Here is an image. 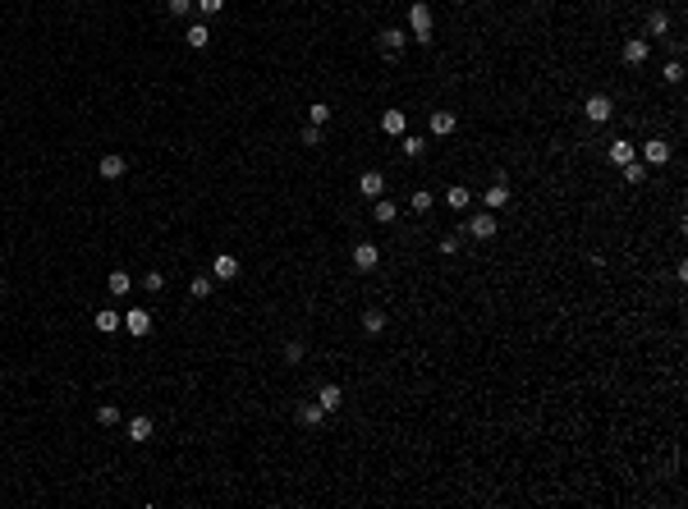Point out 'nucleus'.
I'll return each mask as SVG.
<instances>
[{
    "mask_svg": "<svg viewBox=\"0 0 688 509\" xmlns=\"http://www.w3.org/2000/svg\"><path fill=\"white\" fill-rule=\"evenodd\" d=\"M409 37L418 42V47H431V37H436V18H431L427 0H413V5H409Z\"/></svg>",
    "mask_w": 688,
    "mask_h": 509,
    "instance_id": "obj_1",
    "label": "nucleus"
},
{
    "mask_svg": "<svg viewBox=\"0 0 688 509\" xmlns=\"http://www.w3.org/2000/svg\"><path fill=\"white\" fill-rule=\"evenodd\" d=\"M459 230L468 234V239H491V234L500 230V220H496V211H477L473 220H463Z\"/></svg>",
    "mask_w": 688,
    "mask_h": 509,
    "instance_id": "obj_2",
    "label": "nucleus"
},
{
    "mask_svg": "<svg viewBox=\"0 0 688 509\" xmlns=\"http://www.w3.org/2000/svg\"><path fill=\"white\" fill-rule=\"evenodd\" d=\"M239 271H244V262H239V257H229V252L212 257V280H216V285H229V280H239Z\"/></svg>",
    "mask_w": 688,
    "mask_h": 509,
    "instance_id": "obj_3",
    "label": "nucleus"
},
{
    "mask_svg": "<svg viewBox=\"0 0 688 509\" xmlns=\"http://www.w3.org/2000/svg\"><path fill=\"white\" fill-rule=\"evenodd\" d=\"M97 174H101V179H110V184H115V179H124V174H129V161H124L120 152H106V156H101V161H97Z\"/></svg>",
    "mask_w": 688,
    "mask_h": 509,
    "instance_id": "obj_4",
    "label": "nucleus"
},
{
    "mask_svg": "<svg viewBox=\"0 0 688 509\" xmlns=\"http://www.w3.org/2000/svg\"><path fill=\"white\" fill-rule=\"evenodd\" d=\"M509 198H514V193H509V174H496V179H491V188H487V193H482V202H487V211H496V207H505V202H509Z\"/></svg>",
    "mask_w": 688,
    "mask_h": 509,
    "instance_id": "obj_5",
    "label": "nucleus"
},
{
    "mask_svg": "<svg viewBox=\"0 0 688 509\" xmlns=\"http://www.w3.org/2000/svg\"><path fill=\"white\" fill-rule=\"evenodd\" d=\"M358 193H363L367 202H377L385 193V174L381 170H363V174H358Z\"/></svg>",
    "mask_w": 688,
    "mask_h": 509,
    "instance_id": "obj_6",
    "label": "nucleus"
},
{
    "mask_svg": "<svg viewBox=\"0 0 688 509\" xmlns=\"http://www.w3.org/2000/svg\"><path fill=\"white\" fill-rule=\"evenodd\" d=\"M638 152H642V161H647V166H665V161H670V142H665V138H647V142H642V147H638Z\"/></svg>",
    "mask_w": 688,
    "mask_h": 509,
    "instance_id": "obj_7",
    "label": "nucleus"
},
{
    "mask_svg": "<svg viewBox=\"0 0 688 509\" xmlns=\"http://www.w3.org/2000/svg\"><path fill=\"white\" fill-rule=\"evenodd\" d=\"M583 110H587V124H606V120L615 115L611 96H601V92H592V96H587V106H583Z\"/></svg>",
    "mask_w": 688,
    "mask_h": 509,
    "instance_id": "obj_8",
    "label": "nucleus"
},
{
    "mask_svg": "<svg viewBox=\"0 0 688 509\" xmlns=\"http://www.w3.org/2000/svg\"><path fill=\"white\" fill-rule=\"evenodd\" d=\"M381 266V248L377 244H358L353 248V271H377Z\"/></svg>",
    "mask_w": 688,
    "mask_h": 509,
    "instance_id": "obj_9",
    "label": "nucleus"
},
{
    "mask_svg": "<svg viewBox=\"0 0 688 509\" xmlns=\"http://www.w3.org/2000/svg\"><path fill=\"white\" fill-rule=\"evenodd\" d=\"M124 330L138 335V339L152 335V317H147V308H129V312H124Z\"/></svg>",
    "mask_w": 688,
    "mask_h": 509,
    "instance_id": "obj_10",
    "label": "nucleus"
},
{
    "mask_svg": "<svg viewBox=\"0 0 688 509\" xmlns=\"http://www.w3.org/2000/svg\"><path fill=\"white\" fill-rule=\"evenodd\" d=\"M427 129H431V133H436V138H450V133H455V129H459V115H455V110H431Z\"/></svg>",
    "mask_w": 688,
    "mask_h": 509,
    "instance_id": "obj_11",
    "label": "nucleus"
},
{
    "mask_svg": "<svg viewBox=\"0 0 688 509\" xmlns=\"http://www.w3.org/2000/svg\"><path fill=\"white\" fill-rule=\"evenodd\" d=\"M606 156H611V166H628V161H638V142L615 138L611 147H606Z\"/></svg>",
    "mask_w": 688,
    "mask_h": 509,
    "instance_id": "obj_12",
    "label": "nucleus"
},
{
    "mask_svg": "<svg viewBox=\"0 0 688 509\" xmlns=\"http://www.w3.org/2000/svg\"><path fill=\"white\" fill-rule=\"evenodd\" d=\"M647 55H652V47H647V37H624V64H647Z\"/></svg>",
    "mask_w": 688,
    "mask_h": 509,
    "instance_id": "obj_13",
    "label": "nucleus"
},
{
    "mask_svg": "<svg viewBox=\"0 0 688 509\" xmlns=\"http://www.w3.org/2000/svg\"><path fill=\"white\" fill-rule=\"evenodd\" d=\"M152 432H156V427H152V417H147V413L129 417V441H138V445H147V441H152Z\"/></svg>",
    "mask_w": 688,
    "mask_h": 509,
    "instance_id": "obj_14",
    "label": "nucleus"
},
{
    "mask_svg": "<svg viewBox=\"0 0 688 509\" xmlns=\"http://www.w3.org/2000/svg\"><path fill=\"white\" fill-rule=\"evenodd\" d=\"M377 42H381L385 55H399V51H404V42H409V32H404V28H381V37H377Z\"/></svg>",
    "mask_w": 688,
    "mask_h": 509,
    "instance_id": "obj_15",
    "label": "nucleus"
},
{
    "mask_svg": "<svg viewBox=\"0 0 688 509\" xmlns=\"http://www.w3.org/2000/svg\"><path fill=\"white\" fill-rule=\"evenodd\" d=\"M372 216H377V225H395L399 207H395L390 198H377V202H372Z\"/></svg>",
    "mask_w": 688,
    "mask_h": 509,
    "instance_id": "obj_16",
    "label": "nucleus"
},
{
    "mask_svg": "<svg viewBox=\"0 0 688 509\" xmlns=\"http://www.w3.org/2000/svg\"><path fill=\"white\" fill-rule=\"evenodd\" d=\"M294 417H298V422H303V427H317L321 417H326V408H321V404L312 400V404H298V408H294Z\"/></svg>",
    "mask_w": 688,
    "mask_h": 509,
    "instance_id": "obj_17",
    "label": "nucleus"
},
{
    "mask_svg": "<svg viewBox=\"0 0 688 509\" xmlns=\"http://www.w3.org/2000/svg\"><path fill=\"white\" fill-rule=\"evenodd\" d=\"M317 404L326 408V413H335L340 404H344V390H340V386H321L317 390Z\"/></svg>",
    "mask_w": 688,
    "mask_h": 509,
    "instance_id": "obj_18",
    "label": "nucleus"
},
{
    "mask_svg": "<svg viewBox=\"0 0 688 509\" xmlns=\"http://www.w3.org/2000/svg\"><path fill=\"white\" fill-rule=\"evenodd\" d=\"M216 293V280L212 276H193V285H188V298H198V303H207Z\"/></svg>",
    "mask_w": 688,
    "mask_h": 509,
    "instance_id": "obj_19",
    "label": "nucleus"
},
{
    "mask_svg": "<svg viewBox=\"0 0 688 509\" xmlns=\"http://www.w3.org/2000/svg\"><path fill=\"white\" fill-rule=\"evenodd\" d=\"M183 42H188L193 51H207V47H212V32H207V23H193V28L183 32Z\"/></svg>",
    "mask_w": 688,
    "mask_h": 509,
    "instance_id": "obj_20",
    "label": "nucleus"
},
{
    "mask_svg": "<svg viewBox=\"0 0 688 509\" xmlns=\"http://www.w3.org/2000/svg\"><path fill=\"white\" fill-rule=\"evenodd\" d=\"M381 129H385V133H395V138H404V129H409L404 110H385V115H381Z\"/></svg>",
    "mask_w": 688,
    "mask_h": 509,
    "instance_id": "obj_21",
    "label": "nucleus"
},
{
    "mask_svg": "<svg viewBox=\"0 0 688 509\" xmlns=\"http://www.w3.org/2000/svg\"><path fill=\"white\" fill-rule=\"evenodd\" d=\"M120 326H124V317H120L115 308H101V312H97V330H106V335H115Z\"/></svg>",
    "mask_w": 688,
    "mask_h": 509,
    "instance_id": "obj_22",
    "label": "nucleus"
},
{
    "mask_svg": "<svg viewBox=\"0 0 688 509\" xmlns=\"http://www.w3.org/2000/svg\"><path fill=\"white\" fill-rule=\"evenodd\" d=\"M363 330H367V335H385V312L381 308H367L363 312Z\"/></svg>",
    "mask_w": 688,
    "mask_h": 509,
    "instance_id": "obj_23",
    "label": "nucleus"
},
{
    "mask_svg": "<svg viewBox=\"0 0 688 509\" xmlns=\"http://www.w3.org/2000/svg\"><path fill=\"white\" fill-rule=\"evenodd\" d=\"M445 202H450V211H463L468 202H473V188H463V184H455L450 193H445Z\"/></svg>",
    "mask_w": 688,
    "mask_h": 509,
    "instance_id": "obj_24",
    "label": "nucleus"
},
{
    "mask_svg": "<svg viewBox=\"0 0 688 509\" xmlns=\"http://www.w3.org/2000/svg\"><path fill=\"white\" fill-rule=\"evenodd\" d=\"M647 32H652V37H665V32H670V14H665V10H652V14H647Z\"/></svg>",
    "mask_w": 688,
    "mask_h": 509,
    "instance_id": "obj_25",
    "label": "nucleus"
},
{
    "mask_svg": "<svg viewBox=\"0 0 688 509\" xmlns=\"http://www.w3.org/2000/svg\"><path fill=\"white\" fill-rule=\"evenodd\" d=\"M307 124L326 129V124H331V106H326V101H312V106H307Z\"/></svg>",
    "mask_w": 688,
    "mask_h": 509,
    "instance_id": "obj_26",
    "label": "nucleus"
},
{
    "mask_svg": "<svg viewBox=\"0 0 688 509\" xmlns=\"http://www.w3.org/2000/svg\"><path fill=\"white\" fill-rule=\"evenodd\" d=\"M409 211H413V216H427V211H431V193H427V188H418V193L409 198Z\"/></svg>",
    "mask_w": 688,
    "mask_h": 509,
    "instance_id": "obj_27",
    "label": "nucleus"
},
{
    "mask_svg": "<svg viewBox=\"0 0 688 509\" xmlns=\"http://www.w3.org/2000/svg\"><path fill=\"white\" fill-rule=\"evenodd\" d=\"M422 152H427V138H418V133H404V156H409V161H418Z\"/></svg>",
    "mask_w": 688,
    "mask_h": 509,
    "instance_id": "obj_28",
    "label": "nucleus"
},
{
    "mask_svg": "<svg viewBox=\"0 0 688 509\" xmlns=\"http://www.w3.org/2000/svg\"><path fill=\"white\" fill-rule=\"evenodd\" d=\"M106 289H110V293H129V289H133V280H129V271H110Z\"/></svg>",
    "mask_w": 688,
    "mask_h": 509,
    "instance_id": "obj_29",
    "label": "nucleus"
},
{
    "mask_svg": "<svg viewBox=\"0 0 688 509\" xmlns=\"http://www.w3.org/2000/svg\"><path fill=\"white\" fill-rule=\"evenodd\" d=\"M198 10V0H166V14H175V18H188Z\"/></svg>",
    "mask_w": 688,
    "mask_h": 509,
    "instance_id": "obj_30",
    "label": "nucleus"
},
{
    "mask_svg": "<svg viewBox=\"0 0 688 509\" xmlns=\"http://www.w3.org/2000/svg\"><path fill=\"white\" fill-rule=\"evenodd\" d=\"M321 138H326V133H321L317 124H303V133H298V142H303V147H321Z\"/></svg>",
    "mask_w": 688,
    "mask_h": 509,
    "instance_id": "obj_31",
    "label": "nucleus"
},
{
    "mask_svg": "<svg viewBox=\"0 0 688 509\" xmlns=\"http://www.w3.org/2000/svg\"><path fill=\"white\" fill-rule=\"evenodd\" d=\"M620 170H624L628 184H642V179H647V166H642V161H628V166H620Z\"/></svg>",
    "mask_w": 688,
    "mask_h": 509,
    "instance_id": "obj_32",
    "label": "nucleus"
},
{
    "mask_svg": "<svg viewBox=\"0 0 688 509\" xmlns=\"http://www.w3.org/2000/svg\"><path fill=\"white\" fill-rule=\"evenodd\" d=\"M97 422H101V427H115V422H120V408H115V404H101V408H97Z\"/></svg>",
    "mask_w": 688,
    "mask_h": 509,
    "instance_id": "obj_33",
    "label": "nucleus"
},
{
    "mask_svg": "<svg viewBox=\"0 0 688 509\" xmlns=\"http://www.w3.org/2000/svg\"><path fill=\"white\" fill-rule=\"evenodd\" d=\"M661 78H665L670 88H674V83H684V64H679V60H670L665 69H661Z\"/></svg>",
    "mask_w": 688,
    "mask_h": 509,
    "instance_id": "obj_34",
    "label": "nucleus"
},
{
    "mask_svg": "<svg viewBox=\"0 0 688 509\" xmlns=\"http://www.w3.org/2000/svg\"><path fill=\"white\" fill-rule=\"evenodd\" d=\"M142 289H147V293H161V289H166V276H161V271H147Z\"/></svg>",
    "mask_w": 688,
    "mask_h": 509,
    "instance_id": "obj_35",
    "label": "nucleus"
},
{
    "mask_svg": "<svg viewBox=\"0 0 688 509\" xmlns=\"http://www.w3.org/2000/svg\"><path fill=\"white\" fill-rule=\"evenodd\" d=\"M441 257H459V234H441Z\"/></svg>",
    "mask_w": 688,
    "mask_h": 509,
    "instance_id": "obj_36",
    "label": "nucleus"
},
{
    "mask_svg": "<svg viewBox=\"0 0 688 509\" xmlns=\"http://www.w3.org/2000/svg\"><path fill=\"white\" fill-rule=\"evenodd\" d=\"M285 363H303V339H290V344H285Z\"/></svg>",
    "mask_w": 688,
    "mask_h": 509,
    "instance_id": "obj_37",
    "label": "nucleus"
},
{
    "mask_svg": "<svg viewBox=\"0 0 688 509\" xmlns=\"http://www.w3.org/2000/svg\"><path fill=\"white\" fill-rule=\"evenodd\" d=\"M198 10H202V14H207V18H216V14H220V10H225V0H198Z\"/></svg>",
    "mask_w": 688,
    "mask_h": 509,
    "instance_id": "obj_38",
    "label": "nucleus"
}]
</instances>
